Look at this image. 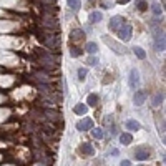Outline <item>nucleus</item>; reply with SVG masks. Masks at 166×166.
Here are the masks:
<instances>
[{"instance_id": "nucleus-16", "label": "nucleus", "mask_w": 166, "mask_h": 166, "mask_svg": "<svg viewBox=\"0 0 166 166\" xmlns=\"http://www.w3.org/2000/svg\"><path fill=\"white\" fill-rule=\"evenodd\" d=\"M133 52H135V55H136V57H138V58H145L146 57V53H145V50H143V48H139V46H135V48H133Z\"/></svg>"}, {"instance_id": "nucleus-7", "label": "nucleus", "mask_w": 166, "mask_h": 166, "mask_svg": "<svg viewBox=\"0 0 166 166\" xmlns=\"http://www.w3.org/2000/svg\"><path fill=\"white\" fill-rule=\"evenodd\" d=\"M81 153L85 154V156H93L95 154V150H93V146H92V143H83L81 145Z\"/></svg>"}, {"instance_id": "nucleus-23", "label": "nucleus", "mask_w": 166, "mask_h": 166, "mask_svg": "<svg viewBox=\"0 0 166 166\" xmlns=\"http://www.w3.org/2000/svg\"><path fill=\"white\" fill-rule=\"evenodd\" d=\"M146 8H148V3H146L145 0H138V10H141V12H145Z\"/></svg>"}, {"instance_id": "nucleus-5", "label": "nucleus", "mask_w": 166, "mask_h": 166, "mask_svg": "<svg viewBox=\"0 0 166 166\" xmlns=\"http://www.w3.org/2000/svg\"><path fill=\"white\" fill-rule=\"evenodd\" d=\"M146 96H148L146 92H136V93H135V105H136V106L143 105V103L146 101Z\"/></svg>"}, {"instance_id": "nucleus-12", "label": "nucleus", "mask_w": 166, "mask_h": 166, "mask_svg": "<svg viewBox=\"0 0 166 166\" xmlns=\"http://www.w3.org/2000/svg\"><path fill=\"white\" fill-rule=\"evenodd\" d=\"M120 141H121L123 145H130L133 141V136L130 133H121V135H120Z\"/></svg>"}, {"instance_id": "nucleus-6", "label": "nucleus", "mask_w": 166, "mask_h": 166, "mask_svg": "<svg viewBox=\"0 0 166 166\" xmlns=\"http://www.w3.org/2000/svg\"><path fill=\"white\" fill-rule=\"evenodd\" d=\"M70 37H72L73 42H78V40H83V38H85V32H83V30H80V28H75V30H72Z\"/></svg>"}, {"instance_id": "nucleus-27", "label": "nucleus", "mask_w": 166, "mask_h": 166, "mask_svg": "<svg viewBox=\"0 0 166 166\" xmlns=\"http://www.w3.org/2000/svg\"><path fill=\"white\" fill-rule=\"evenodd\" d=\"M130 0H118V3H128Z\"/></svg>"}, {"instance_id": "nucleus-3", "label": "nucleus", "mask_w": 166, "mask_h": 166, "mask_svg": "<svg viewBox=\"0 0 166 166\" xmlns=\"http://www.w3.org/2000/svg\"><path fill=\"white\" fill-rule=\"evenodd\" d=\"M154 46H156V50L158 52H163L165 50V33L159 32L156 37H154Z\"/></svg>"}, {"instance_id": "nucleus-15", "label": "nucleus", "mask_w": 166, "mask_h": 166, "mask_svg": "<svg viewBox=\"0 0 166 166\" xmlns=\"http://www.w3.org/2000/svg\"><path fill=\"white\" fill-rule=\"evenodd\" d=\"M96 50H98V46H96L95 42H88L86 43V52L88 53H96Z\"/></svg>"}, {"instance_id": "nucleus-4", "label": "nucleus", "mask_w": 166, "mask_h": 166, "mask_svg": "<svg viewBox=\"0 0 166 166\" xmlns=\"http://www.w3.org/2000/svg\"><path fill=\"white\" fill-rule=\"evenodd\" d=\"M92 128H93V121L90 118H85L83 121L77 123V130H80V131H86V130H92Z\"/></svg>"}, {"instance_id": "nucleus-10", "label": "nucleus", "mask_w": 166, "mask_h": 166, "mask_svg": "<svg viewBox=\"0 0 166 166\" xmlns=\"http://www.w3.org/2000/svg\"><path fill=\"white\" fill-rule=\"evenodd\" d=\"M126 128L131 130V131H138L139 128H141V125H139L136 120H128V121H126Z\"/></svg>"}, {"instance_id": "nucleus-22", "label": "nucleus", "mask_w": 166, "mask_h": 166, "mask_svg": "<svg viewBox=\"0 0 166 166\" xmlns=\"http://www.w3.org/2000/svg\"><path fill=\"white\" fill-rule=\"evenodd\" d=\"M151 8H153V13H154V15H159V13L163 12V10H161V7H159V3H156V2L151 5Z\"/></svg>"}, {"instance_id": "nucleus-20", "label": "nucleus", "mask_w": 166, "mask_h": 166, "mask_svg": "<svg viewBox=\"0 0 166 166\" xmlns=\"http://www.w3.org/2000/svg\"><path fill=\"white\" fill-rule=\"evenodd\" d=\"M161 101H163V93H158V95L154 96V100H153V105L159 106V105H161Z\"/></svg>"}, {"instance_id": "nucleus-19", "label": "nucleus", "mask_w": 166, "mask_h": 166, "mask_svg": "<svg viewBox=\"0 0 166 166\" xmlns=\"http://www.w3.org/2000/svg\"><path fill=\"white\" fill-rule=\"evenodd\" d=\"M38 90L42 93H50V92H52V86L46 85V83H42V85H38Z\"/></svg>"}, {"instance_id": "nucleus-21", "label": "nucleus", "mask_w": 166, "mask_h": 166, "mask_svg": "<svg viewBox=\"0 0 166 166\" xmlns=\"http://www.w3.org/2000/svg\"><path fill=\"white\" fill-rule=\"evenodd\" d=\"M86 73H88L86 72V68H80L78 70V80L80 81H83V80L86 78Z\"/></svg>"}, {"instance_id": "nucleus-11", "label": "nucleus", "mask_w": 166, "mask_h": 166, "mask_svg": "<svg viewBox=\"0 0 166 166\" xmlns=\"http://www.w3.org/2000/svg\"><path fill=\"white\" fill-rule=\"evenodd\" d=\"M98 101H100V98H98V95L96 93H90L88 95V98H86V103L90 106H96L98 105Z\"/></svg>"}, {"instance_id": "nucleus-24", "label": "nucleus", "mask_w": 166, "mask_h": 166, "mask_svg": "<svg viewBox=\"0 0 166 166\" xmlns=\"http://www.w3.org/2000/svg\"><path fill=\"white\" fill-rule=\"evenodd\" d=\"M93 136H95V138H98V139H101V138H103V131H101L100 128H96V130H93Z\"/></svg>"}, {"instance_id": "nucleus-9", "label": "nucleus", "mask_w": 166, "mask_h": 166, "mask_svg": "<svg viewBox=\"0 0 166 166\" xmlns=\"http://www.w3.org/2000/svg\"><path fill=\"white\" fill-rule=\"evenodd\" d=\"M120 23H125L123 17H120V15H118V17H113V18L110 20V28H111V30H116Z\"/></svg>"}, {"instance_id": "nucleus-18", "label": "nucleus", "mask_w": 166, "mask_h": 166, "mask_svg": "<svg viewBox=\"0 0 166 166\" xmlns=\"http://www.w3.org/2000/svg\"><path fill=\"white\" fill-rule=\"evenodd\" d=\"M81 53H83V50L78 48V46H72V48H70V55H72V57H80Z\"/></svg>"}, {"instance_id": "nucleus-25", "label": "nucleus", "mask_w": 166, "mask_h": 166, "mask_svg": "<svg viewBox=\"0 0 166 166\" xmlns=\"http://www.w3.org/2000/svg\"><path fill=\"white\" fill-rule=\"evenodd\" d=\"M96 63H98V60L95 58V57H92V58H88V65H96Z\"/></svg>"}, {"instance_id": "nucleus-26", "label": "nucleus", "mask_w": 166, "mask_h": 166, "mask_svg": "<svg viewBox=\"0 0 166 166\" xmlns=\"http://www.w3.org/2000/svg\"><path fill=\"white\" fill-rule=\"evenodd\" d=\"M121 166H131V163H130V161H128V159H125V161H123V163H121Z\"/></svg>"}, {"instance_id": "nucleus-13", "label": "nucleus", "mask_w": 166, "mask_h": 166, "mask_svg": "<svg viewBox=\"0 0 166 166\" xmlns=\"http://www.w3.org/2000/svg\"><path fill=\"white\" fill-rule=\"evenodd\" d=\"M86 110H88V108H86V105H83V103H78V105L73 108V111L77 113V115H85Z\"/></svg>"}, {"instance_id": "nucleus-8", "label": "nucleus", "mask_w": 166, "mask_h": 166, "mask_svg": "<svg viewBox=\"0 0 166 166\" xmlns=\"http://www.w3.org/2000/svg\"><path fill=\"white\" fill-rule=\"evenodd\" d=\"M138 81H139L138 72H136V70H131V72H130V86H131V88H136Z\"/></svg>"}, {"instance_id": "nucleus-1", "label": "nucleus", "mask_w": 166, "mask_h": 166, "mask_svg": "<svg viewBox=\"0 0 166 166\" xmlns=\"http://www.w3.org/2000/svg\"><path fill=\"white\" fill-rule=\"evenodd\" d=\"M131 33H133L131 25H130V23H123V25H121V28H120V32H118L120 40H123V42H128V40L131 38Z\"/></svg>"}, {"instance_id": "nucleus-14", "label": "nucleus", "mask_w": 166, "mask_h": 166, "mask_svg": "<svg viewBox=\"0 0 166 166\" xmlns=\"http://www.w3.org/2000/svg\"><path fill=\"white\" fill-rule=\"evenodd\" d=\"M101 18H103L101 12H93L92 15H90V22H92V23H96V22H100Z\"/></svg>"}, {"instance_id": "nucleus-2", "label": "nucleus", "mask_w": 166, "mask_h": 166, "mask_svg": "<svg viewBox=\"0 0 166 166\" xmlns=\"http://www.w3.org/2000/svg\"><path fill=\"white\" fill-rule=\"evenodd\" d=\"M135 158L138 159V161H145V159L150 158V150L148 148H138L136 151H135Z\"/></svg>"}, {"instance_id": "nucleus-17", "label": "nucleus", "mask_w": 166, "mask_h": 166, "mask_svg": "<svg viewBox=\"0 0 166 166\" xmlns=\"http://www.w3.org/2000/svg\"><path fill=\"white\" fill-rule=\"evenodd\" d=\"M72 10H80V0H66Z\"/></svg>"}]
</instances>
